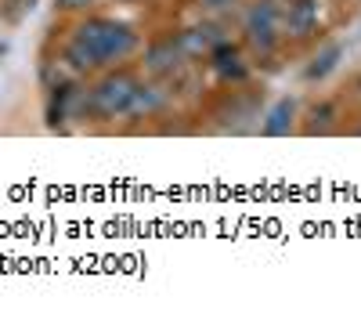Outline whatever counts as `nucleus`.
<instances>
[{
    "label": "nucleus",
    "instance_id": "obj_1",
    "mask_svg": "<svg viewBox=\"0 0 361 318\" xmlns=\"http://www.w3.org/2000/svg\"><path fill=\"white\" fill-rule=\"evenodd\" d=\"M134 47H137V37L130 33V25L112 22V18H90L87 25L76 29V40L66 51V62L76 73H87L94 66L123 62Z\"/></svg>",
    "mask_w": 361,
    "mask_h": 318
},
{
    "label": "nucleus",
    "instance_id": "obj_2",
    "mask_svg": "<svg viewBox=\"0 0 361 318\" xmlns=\"http://www.w3.org/2000/svg\"><path fill=\"white\" fill-rule=\"evenodd\" d=\"M134 87L137 80L127 76V73H112L105 76L94 91H90V112H98V116H123L127 105H130V94H134Z\"/></svg>",
    "mask_w": 361,
    "mask_h": 318
},
{
    "label": "nucleus",
    "instance_id": "obj_3",
    "mask_svg": "<svg viewBox=\"0 0 361 318\" xmlns=\"http://www.w3.org/2000/svg\"><path fill=\"white\" fill-rule=\"evenodd\" d=\"M246 40L257 47V51H271L279 40V8H275V0H257V4L246 11Z\"/></svg>",
    "mask_w": 361,
    "mask_h": 318
},
{
    "label": "nucleus",
    "instance_id": "obj_4",
    "mask_svg": "<svg viewBox=\"0 0 361 318\" xmlns=\"http://www.w3.org/2000/svg\"><path fill=\"white\" fill-rule=\"evenodd\" d=\"M318 25V0H293L279 11V29H286L289 37H311Z\"/></svg>",
    "mask_w": 361,
    "mask_h": 318
},
{
    "label": "nucleus",
    "instance_id": "obj_5",
    "mask_svg": "<svg viewBox=\"0 0 361 318\" xmlns=\"http://www.w3.org/2000/svg\"><path fill=\"white\" fill-rule=\"evenodd\" d=\"M166 102H170V98H166V91H163L159 83H137L134 94H130L127 112H130V116H152V112H159Z\"/></svg>",
    "mask_w": 361,
    "mask_h": 318
},
{
    "label": "nucleus",
    "instance_id": "obj_6",
    "mask_svg": "<svg viewBox=\"0 0 361 318\" xmlns=\"http://www.w3.org/2000/svg\"><path fill=\"white\" fill-rule=\"evenodd\" d=\"M180 58H185L180 44H177L173 37H166V40H159V44H152V47H148L145 62H148V69H152V73H173Z\"/></svg>",
    "mask_w": 361,
    "mask_h": 318
},
{
    "label": "nucleus",
    "instance_id": "obj_7",
    "mask_svg": "<svg viewBox=\"0 0 361 318\" xmlns=\"http://www.w3.org/2000/svg\"><path fill=\"white\" fill-rule=\"evenodd\" d=\"M177 44H180V51H185V54H206V51L221 47V29H217V25L188 29V33H180V37H177Z\"/></svg>",
    "mask_w": 361,
    "mask_h": 318
},
{
    "label": "nucleus",
    "instance_id": "obj_8",
    "mask_svg": "<svg viewBox=\"0 0 361 318\" xmlns=\"http://www.w3.org/2000/svg\"><path fill=\"white\" fill-rule=\"evenodd\" d=\"M214 69H217L224 80H243V76H246L243 54H238L235 47H221V51H217V62H214Z\"/></svg>",
    "mask_w": 361,
    "mask_h": 318
},
{
    "label": "nucleus",
    "instance_id": "obj_9",
    "mask_svg": "<svg viewBox=\"0 0 361 318\" xmlns=\"http://www.w3.org/2000/svg\"><path fill=\"white\" fill-rule=\"evenodd\" d=\"M293 127V102H279L271 109L267 123H264V134H286Z\"/></svg>",
    "mask_w": 361,
    "mask_h": 318
},
{
    "label": "nucleus",
    "instance_id": "obj_10",
    "mask_svg": "<svg viewBox=\"0 0 361 318\" xmlns=\"http://www.w3.org/2000/svg\"><path fill=\"white\" fill-rule=\"evenodd\" d=\"M336 58H340V47H329L322 58H314V66H311V76H325L329 69L336 66Z\"/></svg>",
    "mask_w": 361,
    "mask_h": 318
},
{
    "label": "nucleus",
    "instance_id": "obj_11",
    "mask_svg": "<svg viewBox=\"0 0 361 318\" xmlns=\"http://www.w3.org/2000/svg\"><path fill=\"white\" fill-rule=\"evenodd\" d=\"M206 8H228V4H235V0H202Z\"/></svg>",
    "mask_w": 361,
    "mask_h": 318
},
{
    "label": "nucleus",
    "instance_id": "obj_12",
    "mask_svg": "<svg viewBox=\"0 0 361 318\" xmlns=\"http://www.w3.org/2000/svg\"><path fill=\"white\" fill-rule=\"evenodd\" d=\"M58 4H62V8H80L83 0H58Z\"/></svg>",
    "mask_w": 361,
    "mask_h": 318
},
{
    "label": "nucleus",
    "instance_id": "obj_13",
    "mask_svg": "<svg viewBox=\"0 0 361 318\" xmlns=\"http://www.w3.org/2000/svg\"><path fill=\"white\" fill-rule=\"evenodd\" d=\"M286 4H293V0H275V8H279V11H282Z\"/></svg>",
    "mask_w": 361,
    "mask_h": 318
}]
</instances>
